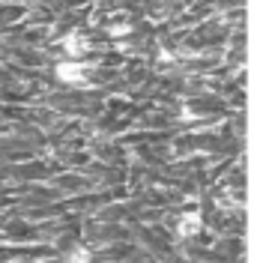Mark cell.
<instances>
[{
    "label": "cell",
    "instance_id": "3",
    "mask_svg": "<svg viewBox=\"0 0 254 263\" xmlns=\"http://www.w3.org/2000/svg\"><path fill=\"white\" fill-rule=\"evenodd\" d=\"M69 263H90V251L87 248H78V254H72Z\"/></svg>",
    "mask_w": 254,
    "mask_h": 263
},
{
    "label": "cell",
    "instance_id": "1",
    "mask_svg": "<svg viewBox=\"0 0 254 263\" xmlns=\"http://www.w3.org/2000/svg\"><path fill=\"white\" fill-rule=\"evenodd\" d=\"M201 224H203L201 213H186L180 218V236H194V233H201Z\"/></svg>",
    "mask_w": 254,
    "mask_h": 263
},
{
    "label": "cell",
    "instance_id": "2",
    "mask_svg": "<svg viewBox=\"0 0 254 263\" xmlns=\"http://www.w3.org/2000/svg\"><path fill=\"white\" fill-rule=\"evenodd\" d=\"M84 72H87V66L84 63H75V66H60L57 69V75L63 78V81H78V78H84Z\"/></svg>",
    "mask_w": 254,
    "mask_h": 263
}]
</instances>
